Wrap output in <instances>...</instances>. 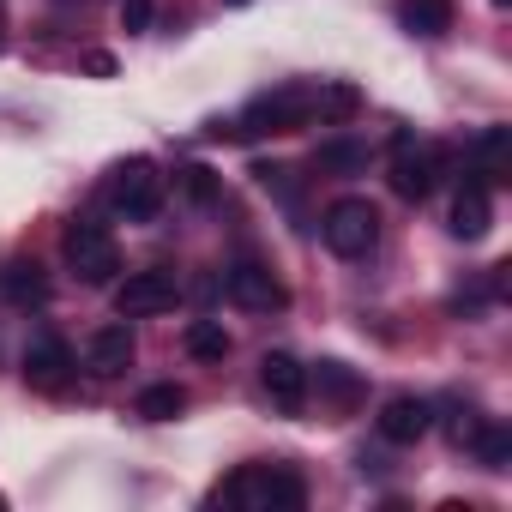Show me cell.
Here are the masks:
<instances>
[{"label":"cell","mask_w":512,"mask_h":512,"mask_svg":"<svg viewBox=\"0 0 512 512\" xmlns=\"http://www.w3.org/2000/svg\"><path fill=\"white\" fill-rule=\"evenodd\" d=\"M211 500H217V506L229 500V506H241V512H302L308 488H302V476H296V470H278V464H247V470H235Z\"/></svg>","instance_id":"obj_1"},{"label":"cell","mask_w":512,"mask_h":512,"mask_svg":"<svg viewBox=\"0 0 512 512\" xmlns=\"http://www.w3.org/2000/svg\"><path fill=\"white\" fill-rule=\"evenodd\" d=\"M320 235H326V247L338 260H368L380 247V205L374 199H338V205H326Z\"/></svg>","instance_id":"obj_2"},{"label":"cell","mask_w":512,"mask_h":512,"mask_svg":"<svg viewBox=\"0 0 512 512\" xmlns=\"http://www.w3.org/2000/svg\"><path fill=\"white\" fill-rule=\"evenodd\" d=\"M440 175H446V145H428V139H410V133H398V151H392V193L398 199H410V205H422L434 187H440Z\"/></svg>","instance_id":"obj_3"},{"label":"cell","mask_w":512,"mask_h":512,"mask_svg":"<svg viewBox=\"0 0 512 512\" xmlns=\"http://www.w3.org/2000/svg\"><path fill=\"white\" fill-rule=\"evenodd\" d=\"M109 205H115L127 223H151V217L163 211V175H157V163H151V157L115 163V175H109Z\"/></svg>","instance_id":"obj_4"},{"label":"cell","mask_w":512,"mask_h":512,"mask_svg":"<svg viewBox=\"0 0 512 512\" xmlns=\"http://www.w3.org/2000/svg\"><path fill=\"white\" fill-rule=\"evenodd\" d=\"M61 247H67V266L79 272V284H115V272H121V247H115V235L103 229V223H73L67 235H61Z\"/></svg>","instance_id":"obj_5"},{"label":"cell","mask_w":512,"mask_h":512,"mask_svg":"<svg viewBox=\"0 0 512 512\" xmlns=\"http://www.w3.org/2000/svg\"><path fill=\"white\" fill-rule=\"evenodd\" d=\"M181 302V284L175 272L151 266V272H127V284H115V314L121 320H151V314H169Z\"/></svg>","instance_id":"obj_6"},{"label":"cell","mask_w":512,"mask_h":512,"mask_svg":"<svg viewBox=\"0 0 512 512\" xmlns=\"http://www.w3.org/2000/svg\"><path fill=\"white\" fill-rule=\"evenodd\" d=\"M223 296H229L235 308H247V314H278V308L290 302V290L278 284V272L260 266V260H235V266L223 272Z\"/></svg>","instance_id":"obj_7"},{"label":"cell","mask_w":512,"mask_h":512,"mask_svg":"<svg viewBox=\"0 0 512 512\" xmlns=\"http://www.w3.org/2000/svg\"><path fill=\"white\" fill-rule=\"evenodd\" d=\"M314 121V109H308V97L302 91H266V97H253L247 103V115L235 121V133L247 139V133H296V127H308Z\"/></svg>","instance_id":"obj_8"},{"label":"cell","mask_w":512,"mask_h":512,"mask_svg":"<svg viewBox=\"0 0 512 512\" xmlns=\"http://www.w3.org/2000/svg\"><path fill=\"white\" fill-rule=\"evenodd\" d=\"M260 386L272 392V404L284 416H302V404H308V368L290 350H266L260 356Z\"/></svg>","instance_id":"obj_9"},{"label":"cell","mask_w":512,"mask_h":512,"mask_svg":"<svg viewBox=\"0 0 512 512\" xmlns=\"http://www.w3.org/2000/svg\"><path fill=\"white\" fill-rule=\"evenodd\" d=\"M67 380H73V350H67L55 332L31 338V344H25V386H37V392H61Z\"/></svg>","instance_id":"obj_10"},{"label":"cell","mask_w":512,"mask_h":512,"mask_svg":"<svg viewBox=\"0 0 512 512\" xmlns=\"http://www.w3.org/2000/svg\"><path fill=\"white\" fill-rule=\"evenodd\" d=\"M85 368L97 374V380H115V374H127L133 368V326H97L91 338H85Z\"/></svg>","instance_id":"obj_11"},{"label":"cell","mask_w":512,"mask_h":512,"mask_svg":"<svg viewBox=\"0 0 512 512\" xmlns=\"http://www.w3.org/2000/svg\"><path fill=\"white\" fill-rule=\"evenodd\" d=\"M428 428H434V404H428V398H410V392H404V398H386V404H380V434H386L392 446H416Z\"/></svg>","instance_id":"obj_12"},{"label":"cell","mask_w":512,"mask_h":512,"mask_svg":"<svg viewBox=\"0 0 512 512\" xmlns=\"http://www.w3.org/2000/svg\"><path fill=\"white\" fill-rule=\"evenodd\" d=\"M494 229V199H488V181H464L452 193V235L464 241H482Z\"/></svg>","instance_id":"obj_13"},{"label":"cell","mask_w":512,"mask_h":512,"mask_svg":"<svg viewBox=\"0 0 512 512\" xmlns=\"http://www.w3.org/2000/svg\"><path fill=\"white\" fill-rule=\"evenodd\" d=\"M470 163L482 181H506L512 175V127H482L470 145Z\"/></svg>","instance_id":"obj_14"},{"label":"cell","mask_w":512,"mask_h":512,"mask_svg":"<svg viewBox=\"0 0 512 512\" xmlns=\"http://www.w3.org/2000/svg\"><path fill=\"white\" fill-rule=\"evenodd\" d=\"M308 109L320 115V127H344L362 115V91L350 79H332V85H320V97H308Z\"/></svg>","instance_id":"obj_15"},{"label":"cell","mask_w":512,"mask_h":512,"mask_svg":"<svg viewBox=\"0 0 512 512\" xmlns=\"http://www.w3.org/2000/svg\"><path fill=\"white\" fill-rule=\"evenodd\" d=\"M398 19L416 37H446L452 31V0H398Z\"/></svg>","instance_id":"obj_16"},{"label":"cell","mask_w":512,"mask_h":512,"mask_svg":"<svg viewBox=\"0 0 512 512\" xmlns=\"http://www.w3.org/2000/svg\"><path fill=\"white\" fill-rule=\"evenodd\" d=\"M314 169H320V175H362V169H368V145H362V139H320Z\"/></svg>","instance_id":"obj_17"},{"label":"cell","mask_w":512,"mask_h":512,"mask_svg":"<svg viewBox=\"0 0 512 512\" xmlns=\"http://www.w3.org/2000/svg\"><path fill=\"white\" fill-rule=\"evenodd\" d=\"M0 290H7V302L31 308V302H43V296H49V272H43L37 260H19V266L0 272Z\"/></svg>","instance_id":"obj_18"},{"label":"cell","mask_w":512,"mask_h":512,"mask_svg":"<svg viewBox=\"0 0 512 512\" xmlns=\"http://www.w3.org/2000/svg\"><path fill=\"white\" fill-rule=\"evenodd\" d=\"M133 410H139L145 422H175V416L187 410V386H175V380H163V386H145Z\"/></svg>","instance_id":"obj_19"},{"label":"cell","mask_w":512,"mask_h":512,"mask_svg":"<svg viewBox=\"0 0 512 512\" xmlns=\"http://www.w3.org/2000/svg\"><path fill=\"white\" fill-rule=\"evenodd\" d=\"M470 452H476L482 470H506V464H512V434H506L500 422H482V428L470 434Z\"/></svg>","instance_id":"obj_20"},{"label":"cell","mask_w":512,"mask_h":512,"mask_svg":"<svg viewBox=\"0 0 512 512\" xmlns=\"http://www.w3.org/2000/svg\"><path fill=\"white\" fill-rule=\"evenodd\" d=\"M187 356H193V362H223V356H229V332H223L217 320H193V326H187Z\"/></svg>","instance_id":"obj_21"},{"label":"cell","mask_w":512,"mask_h":512,"mask_svg":"<svg viewBox=\"0 0 512 512\" xmlns=\"http://www.w3.org/2000/svg\"><path fill=\"white\" fill-rule=\"evenodd\" d=\"M314 380H320V392H332L338 404H356V398H362V380H356L344 362H320V374H314Z\"/></svg>","instance_id":"obj_22"},{"label":"cell","mask_w":512,"mask_h":512,"mask_svg":"<svg viewBox=\"0 0 512 512\" xmlns=\"http://www.w3.org/2000/svg\"><path fill=\"white\" fill-rule=\"evenodd\" d=\"M181 193H187L193 205H211V199H217V175H211L205 163H187V169H181Z\"/></svg>","instance_id":"obj_23"},{"label":"cell","mask_w":512,"mask_h":512,"mask_svg":"<svg viewBox=\"0 0 512 512\" xmlns=\"http://www.w3.org/2000/svg\"><path fill=\"white\" fill-rule=\"evenodd\" d=\"M121 31H151V0H121Z\"/></svg>","instance_id":"obj_24"},{"label":"cell","mask_w":512,"mask_h":512,"mask_svg":"<svg viewBox=\"0 0 512 512\" xmlns=\"http://www.w3.org/2000/svg\"><path fill=\"white\" fill-rule=\"evenodd\" d=\"M253 181H260V187H272V193H296L284 163H253Z\"/></svg>","instance_id":"obj_25"},{"label":"cell","mask_w":512,"mask_h":512,"mask_svg":"<svg viewBox=\"0 0 512 512\" xmlns=\"http://www.w3.org/2000/svg\"><path fill=\"white\" fill-rule=\"evenodd\" d=\"M482 428V416L476 410H452V422H446V434H452V446H470V434Z\"/></svg>","instance_id":"obj_26"},{"label":"cell","mask_w":512,"mask_h":512,"mask_svg":"<svg viewBox=\"0 0 512 512\" xmlns=\"http://www.w3.org/2000/svg\"><path fill=\"white\" fill-rule=\"evenodd\" d=\"M79 67H85L91 79H115V55H103V49H91V55H85Z\"/></svg>","instance_id":"obj_27"},{"label":"cell","mask_w":512,"mask_h":512,"mask_svg":"<svg viewBox=\"0 0 512 512\" xmlns=\"http://www.w3.org/2000/svg\"><path fill=\"white\" fill-rule=\"evenodd\" d=\"M223 7H247V0H223Z\"/></svg>","instance_id":"obj_28"},{"label":"cell","mask_w":512,"mask_h":512,"mask_svg":"<svg viewBox=\"0 0 512 512\" xmlns=\"http://www.w3.org/2000/svg\"><path fill=\"white\" fill-rule=\"evenodd\" d=\"M494 7H512V0H494Z\"/></svg>","instance_id":"obj_29"},{"label":"cell","mask_w":512,"mask_h":512,"mask_svg":"<svg viewBox=\"0 0 512 512\" xmlns=\"http://www.w3.org/2000/svg\"><path fill=\"white\" fill-rule=\"evenodd\" d=\"M0 506H7V494H0Z\"/></svg>","instance_id":"obj_30"}]
</instances>
